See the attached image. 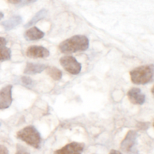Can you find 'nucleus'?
Listing matches in <instances>:
<instances>
[{"label":"nucleus","instance_id":"nucleus-1","mask_svg":"<svg viewBox=\"0 0 154 154\" xmlns=\"http://www.w3.org/2000/svg\"><path fill=\"white\" fill-rule=\"evenodd\" d=\"M90 41L86 36L76 35L62 42L59 45L60 51L64 54H72L88 49Z\"/></svg>","mask_w":154,"mask_h":154},{"label":"nucleus","instance_id":"nucleus-2","mask_svg":"<svg viewBox=\"0 0 154 154\" xmlns=\"http://www.w3.org/2000/svg\"><path fill=\"white\" fill-rule=\"evenodd\" d=\"M154 67L153 64L138 66L130 71L131 80L134 84L145 85L152 81Z\"/></svg>","mask_w":154,"mask_h":154},{"label":"nucleus","instance_id":"nucleus-3","mask_svg":"<svg viewBox=\"0 0 154 154\" xmlns=\"http://www.w3.org/2000/svg\"><path fill=\"white\" fill-rule=\"evenodd\" d=\"M17 137L36 149L40 147L42 143L40 133L32 125H29L20 130L17 134Z\"/></svg>","mask_w":154,"mask_h":154},{"label":"nucleus","instance_id":"nucleus-4","mask_svg":"<svg viewBox=\"0 0 154 154\" xmlns=\"http://www.w3.org/2000/svg\"><path fill=\"white\" fill-rule=\"evenodd\" d=\"M60 63L66 72L72 75H78L81 71V64L73 56L62 57L60 58Z\"/></svg>","mask_w":154,"mask_h":154},{"label":"nucleus","instance_id":"nucleus-5","mask_svg":"<svg viewBox=\"0 0 154 154\" xmlns=\"http://www.w3.org/2000/svg\"><path fill=\"white\" fill-rule=\"evenodd\" d=\"M84 143H79V142H72L61 149H57L54 152V154H82L84 149Z\"/></svg>","mask_w":154,"mask_h":154},{"label":"nucleus","instance_id":"nucleus-6","mask_svg":"<svg viewBox=\"0 0 154 154\" xmlns=\"http://www.w3.org/2000/svg\"><path fill=\"white\" fill-rule=\"evenodd\" d=\"M12 85L5 86L0 90V110L8 109L11 104L12 98Z\"/></svg>","mask_w":154,"mask_h":154},{"label":"nucleus","instance_id":"nucleus-7","mask_svg":"<svg viewBox=\"0 0 154 154\" xmlns=\"http://www.w3.org/2000/svg\"><path fill=\"white\" fill-rule=\"evenodd\" d=\"M138 133L137 131L131 130V131H128L126 134V137L121 142V145H120V148L122 150L125 151V152L130 153L133 149L134 146L136 144V139Z\"/></svg>","mask_w":154,"mask_h":154},{"label":"nucleus","instance_id":"nucleus-8","mask_svg":"<svg viewBox=\"0 0 154 154\" xmlns=\"http://www.w3.org/2000/svg\"><path fill=\"white\" fill-rule=\"evenodd\" d=\"M26 54L32 58H45L50 55V51L43 46L32 45L27 48Z\"/></svg>","mask_w":154,"mask_h":154},{"label":"nucleus","instance_id":"nucleus-9","mask_svg":"<svg viewBox=\"0 0 154 154\" xmlns=\"http://www.w3.org/2000/svg\"><path fill=\"white\" fill-rule=\"evenodd\" d=\"M128 98L131 103L137 105H141L145 102V95L138 88H132L128 91Z\"/></svg>","mask_w":154,"mask_h":154},{"label":"nucleus","instance_id":"nucleus-10","mask_svg":"<svg viewBox=\"0 0 154 154\" xmlns=\"http://www.w3.org/2000/svg\"><path fill=\"white\" fill-rule=\"evenodd\" d=\"M45 36V33L38 27H33L27 30L24 33V37L27 41H35L42 39Z\"/></svg>","mask_w":154,"mask_h":154},{"label":"nucleus","instance_id":"nucleus-11","mask_svg":"<svg viewBox=\"0 0 154 154\" xmlns=\"http://www.w3.org/2000/svg\"><path fill=\"white\" fill-rule=\"evenodd\" d=\"M6 45L7 40L4 37H0V61L9 60L11 57V51Z\"/></svg>","mask_w":154,"mask_h":154},{"label":"nucleus","instance_id":"nucleus-12","mask_svg":"<svg viewBox=\"0 0 154 154\" xmlns=\"http://www.w3.org/2000/svg\"><path fill=\"white\" fill-rule=\"evenodd\" d=\"M47 66L45 64H41V63H27L25 69H24V73L27 75H35L37 73H41L42 71L46 69Z\"/></svg>","mask_w":154,"mask_h":154},{"label":"nucleus","instance_id":"nucleus-13","mask_svg":"<svg viewBox=\"0 0 154 154\" xmlns=\"http://www.w3.org/2000/svg\"><path fill=\"white\" fill-rule=\"evenodd\" d=\"M21 22H22V18L20 16H13L8 21H4L2 25L4 27L6 30H10L19 25Z\"/></svg>","mask_w":154,"mask_h":154},{"label":"nucleus","instance_id":"nucleus-14","mask_svg":"<svg viewBox=\"0 0 154 154\" xmlns=\"http://www.w3.org/2000/svg\"><path fill=\"white\" fill-rule=\"evenodd\" d=\"M47 74L51 77V79H53L55 81H59L62 79L63 76V72L60 69H59L58 68L54 67V66H47L46 69Z\"/></svg>","mask_w":154,"mask_h":154},{"label":"nucleus","instance_id":"nucleus-15","mask_svg":"<svg viewBox=\"0 0 154 154\" xmlns=\"http://www.w3.org/2000/svg\"><path fill=\"white\" fill-rule=\"evenodd\" d=\"M46 14H47V11L45 10V9H42V10L39 11L38 12V13L36 14L32 18V20L29 21V22L27 23V24H26L25 27H31V26H32L33 24H36L38 21H39L40 20L43 19V18L46 16Z\"/></svg>","mask_w":154,"mask_h":154},{"label":"nucleus","instance_id":"nucleus-16","mask_svg":"<svg viewBox=\"0 0 154 154\" xmlns=\"http://www.w3.org/2000/svg\"><path fill=\"white\" fill-rule=\"evenodd\" d=\"M15 154H30V152L25 146H22L20 144H17V151Z\"/></svg>","mask_w":154,"mask_h":154},{"label":"nucleus","instance_id":"nucleus-17","mask_svg":"<svg viewBox=\"0 0 154 154\" xmlns=\"http://www.w3.org/2000/svg\"><path fill=\"white\" fill-rule=\"evenodd\" d=\"M21 80H22V82L23 83L24 85H31L32 83V80L29 77L23 76Z\"/></svg>","mask_w":154,"mask_h":154},{"label":"nucleus","instance_id":"nucleus-18","mask_svg":"<svg viewBox=\"0 0 154 154\" xmlns=\"http://www.w3.org/2000/svg\"><path fill=\"white\" fill-rule=\"evenodd\" d=\"M149 125H150V123H148V122H140L138 124V128H139L140 129L145 130L149 128Z\"/></svg>","mask_w":154,"mask_h":154},{"label":"nucleus","instance_id":"nucleus-19","mask_svg":"<svg viewBox=\"0 0 154 154\" xmlns=\"http://www.w3.org/2000/svg\"><path fill=\"white\" fill-rule=\"evenodd\" d=\"M0 154H8V149L3 145H0Z\"/></svg>","mask_w":154,"mask_h":154},{"label":"nucleus","instance_id":"nucleus-20","mask_svg":"<svg viewBox=\"0 0 154 154\" xmlns=\"http://www.w3.org/2000/svg\"><path fill=\"white\" fill-rule=\"evenodd\" d=\"M8 2L11 3V4L14 5H17V4H19V3L21 2V0H7Z\"/></svg>","mask_w":154,"mask_h":154},{"label":"nucleus","instance_id":"nucleus-21","mask_svg":"<svg viewBox=\"0 0 154 154\" xmlns=\"http://www.w3.org/2000/svg\"><path fill=\"white\" fill-rule=\"evenodd\" d=\"M109 154H123L121 152L118 150H116V149H112V150L110 152Z\"/></svg>","mask_w":154,"mask_h":154},{"label":"nucleus","instance_id":"nucleus-22","mask_svg":"<svg viewBox=\"0 0 154 154\" xmlns=\"http://www.w3.org/2000/svg\"><path fill=\"white\" fill-rule=\"evenodd\" d=\"M36 1H37V0H26V4H30V3H33Z\"/></svg>","mask_w":154,"mask_h":154},{"label":"nucleus","instance_id":"nucleus-23","mask_svg":"<svg viewBox=\"0 0 154 154\" xmlns=\"http://www.w3.org/2000/svg\"><path fill=\"white\" fill-rule=\"evenodd\" d=\"M3 17H4V14H3L2 12H1V11H0V20H1V19H2V18H3Z\"/></svg>","mask_w":154,"mask_h":154}]
</instances>
